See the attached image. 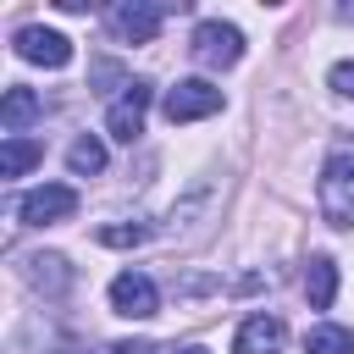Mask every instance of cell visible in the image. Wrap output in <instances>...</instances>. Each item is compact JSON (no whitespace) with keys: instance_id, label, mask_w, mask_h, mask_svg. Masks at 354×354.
Listing matches in <instances>:
<instances>
[{"instance_id":"obj_20","label":"cell","mask_w":354,"mask_h":354,"mask_svg":"<svg viewBox=\"0 0 354 354\" xmlns=\"http://www.w3.org/2000/svg\"><path fill=\"white\" fill-rule=\"evenodd\" d=\"M171 354H210V348H199V343H183V348H171Z\"/></svg>"},{"instance_id":"obj_8","label":"cell","mask_w":354,"mask_h":354,"mask_svg":"<svg viewBox=\"0 0 354 354\" xmlns=\"http://www.w3.org/2000/svg\"><path fill=\"white\" fill-rule=\"evenodd\" d=\"M11 44H17V55H22V61L50 66V72L72 61V39H66V33H55V28H33V22H28V28H17V39H11Z\"/></svg>"},{"instance_id":"obj_1","label":"cell","mask_w":354,"mask_h":354,"mask_svg":"<svg viewBox=\"0 0 354 354\" xmlns=\"http://www.w3.org/2000/svg\"><path fill=\"white\" fill-rule=\"evenodd\" d=\"M315 199H321V216H326L332 227H354V133L337 138V149L326 155Z\"/></svg>"},{"instance_id":"obj_6","label":"cell","mask_w":354,"mask_h":354,"mask_svg":"<svg viewBox=\"0 0 354 354\" xmlns=\"http://www.w3.org/2000/svg\"><path fill=\"white\" fill-rule=\"evenodd\" d=\"M160 111H166V122H171V127H177V122L216 116V111H221V88H216V83H205V77H183L177 88H166Z\"/></svg>"},{"instance_id":"obj_13","label":"cell","mask_w":354,"mask_h":354,"mask_svg":"<svg viewBox=\"0 0 354 354\" xmlns=\"http://www.w3.org/2000/svg\"><path fill=\"white\" fill-rule=\"evenodd\" d=\"M304 293H310V310H332V299H337V266H332L326 254H310V266H304Z\"/></svg>"},{"instance_id":"obj_7","label":"cell","mask_w":354,"mask_h":354,"mask_svg":"<svg viewBox=\"0 0 354 354\" xmlns=\"http://www.w3.org/2000/svg\"><path fill=\"white\" fill-rule=\"evenodd\" d=\"M111 310H116L122 321H149V315L160 310V288H155L144 271H122V277L111 282Z\"/></svg>"},{"instance_id":"obj_17","label":"cell","mask_w":354,"mask_h":354,"mask_svg":"<svg viewBox=\"0 0 354 354\" xmlns=\"http://www.w3.org/2000/svg\"><path fill=\"white\" fill-rule=\"evenodd\" d=\"M326 83H332V94H343V100H354V61H337V66L326 72Z\"/></svg>"},{"instance_id":"obj_10","label":"cell","mask_w":354,"mask_h":354,"mask_svg":"<svg viewBox=\"0 0 354 354\" xmlns=\"http://www.w3.org/2000/svg\"><path fill=\"white\" fill-rule=\"evenodd\" d=\"M288 343V326H282V315H249L243 326H238V337H232V354H277Z\"/></svg>"},{"instance_id":"obj_5","label":"cell","mask_w":354,"mask_h":354,"mask_svg":"<svg viewBox=\"0 0 354 354\" xmlns=\"http://www.w3.org/2000/svg\"><path fill=\"white\" fill-rule=\"evenodd\" d=\"M66 216H77V188H66V183H44V188L17 199V221L22 227H55Z\"/></svg>"},{"instance_id":"obj_16","label":"cell","mask_w":354,"mask_h":354,"mask_svg":"<svg viewBox=\"0 0 354 354\" xmlns=\"http://www.w3.org/2000/svg\"><path fill=\"white\" fill-rule=\"evenodd\" d=\"M149 232H155L149 221H111V227H100L94 238H100L105 249H133V243H144Z\"/></svg>"},{"instance_id":"obj_18","label":"cell","mask_w":354,"mask_h":354,"mask_svg":"<svg viewBox=\"0 0 354 354\" xmlns=\"http://www.w3.org/2000/svg\"><path fill=\"white\" fill-rule=\"evenodd\" d=\"M94 354H155L144 337H122V343H105V348H94Z\"/></svg>"},{"instance_id":"obj_12","label":"cell","mask_w":354,"mask_h":354,"mask_svg":"<svg viewBox=\"0 0 354 354\" xmlns=\"http://www.w3.org/2000/svg\"><path fill=\"white\" fill-rule=\"evenodd\" d=\"M39 160H44V144L39 138H22V133H6L0 138V177H22Z\"/></svg>"},{"instance_id":"obj_19","label":"cell","mask_w":354,"mask_h":354,"mask_svg":"<svg viewBox=\"0 0 354 354\" xmlns=\"http://www.w3.org/2000/svg\"><path fill=\"white\" fill-rule=\"evenodd\" d=\"M122 77V66H111V61H94V83H116Z\"/></svg>"},{"instance_id":"obj_14","label":"cell","mask_w":354,"mask_h":354,"mask_svg":"<svg viewBox=\"0 0 354 354\" xmlns=\"http://www.w3.org/2000/svg\"><path fill=\"white\" fill-rule=\"evenodd\" d=\"M66 166H72L77 177H94V171H105V144H100L94 133L72 138V149H66Z\"/></svg>"},{"instance_id":"obj_15","label":"cell","mask_w":354,"mask_h":354,"mask_svg":"<svg viewBox=\"0 0 354 354\" xmlns=\"http://www.w3.org/2000/svg\"><path fill=\"white\" fill-rule=\"evenodd\" d=\"M304 354H354V332L348 326H310Z\"/></svg>"},{"instance_id":"obj_2","label":"cell","mask_w":354,"mask_h":354,"mask_svg":"<svg viewBox=\"0 0 354 354\" xmlns=\"http://www.w3.org/2000/svg\"><path fill=\"white\" fill-rule=\"evenodd\" d=\"M171 11H183V6H155V0H116V6L105 11V28H111L122 44H149Z\"/></svg>"},{"instance_id":"obj_9","label":"cell","mask_w":354,"mask_h":354,"mask_svg":"<svg viewBox=\"0 0 354 354\" xmlns=\"http://www.w3.org/2000/svg\"><path fill=\"white\" fill-rule=\"evenodd\" d=\"M22 277H28V288L33 293H44V299H61L66 288H72V266H66V254H28L22 260Z\"/></svg>"},{"instance_id":"obj_3","label":"cell","mask_w":354,"mask_h":354,"mask_svg":"<svg viewBox=\"0 0 354 354\" xmlns=\"http://www.w3.org/2000/svg\"><path fill=\"white\" fill-rule=\"evenodd\" d=\"M188 50H194V61H199L205 72H227V66L243 61V33H238L232 22H221V17H210V22L194 28Z\"/></svg>"},{"instance_id":"obj_11","label":"cell","mask_w":354,"mask_h":354,"mask_svg":"<svg viewBox=\"0 0 354 354\" xmlns=\"http://www.w3.org/2000/svg\"><path fill=\"white\" fill-rule=\"evenodd\" d=\"M39 116H44V100H39L33 88H22V83H17V88H6V100H0V127H6V133L33 127Z\"/></svg>"},{"instance_id":"obj_4","label":"cell","mask_w":354,"mask_h":354,"mask_svg":"<svg viewBox=\"0 0 354 354\" xmlns=\"http://www.w3.org/2000/svg\"><path fill=\"white\" fill-rule=\"evenodd\" d=\"M149 100H155V83L127 77V83H122V94H116V100H111V111H105V133H111L116 144H133V138L144 133V111H149Z\"/></svg>"}]
</instances>
